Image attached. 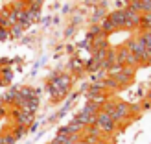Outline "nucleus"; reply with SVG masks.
Instances as JSON below:
<instances>
[{"instance_id": "0eeeda50", "label": "nucleus", "mask_w": 151, "mask_h": 144, "mask_svg": "<svg viewBox=\"0 0 151 144\" xmlns=\"http://www.w3.org/2000/svg\"><path fill=\"white\" fill-rule=\"evenodd\" d=\"M87 2H88V4H100L101 0H87Z\"/></svg>"}, {"instance_id": "f03ea898", "label": "nucleus", "mask_w": 151, "mask_h": 144, "mask_svg": "<svg viewBox=\"0 0 151 144\" xmlns=\"http://www.w3.org/2000/svg\"><path fill=\"white\" fill-rule=\"evenodd\" d=\"M131 113H133V107H131L129 103H125V102H116L114 109H112V113H111V118L114 120L116 124H120V122H124V120L129 118Z\"/></svg>"}, {"instance_id": "20e7f679", "label": "nucleus", "mask_w": 151, "mask_h": 144, "mask_svg": "<svg viewBox=\"0 0 151 144\" xmlns=\"http://www.w3.org/2000/svg\"><path fill=\"white\" fill-rule=\"evenodd\" d=\"M100 28H101V33H103V35H105V33H111V32H114V30H116V26L111 22V19H103Z\"/></svg>"}, {"instance_id": "7ed1b4c3", "label": "nucleus", "mask_w": 151, "mask_h": 144, "mask_svg": "<svg viewBox=\"0 0 151 144\" xmlns=\"http://www.w3.org/2000/svg\"><path fill=\"white\" fill-rule=\"evenodd\" d=\"M68 87H70V78L68 76H59V78H54L50 81V90H52V94L55 98L63 96L66 90H68Z\"/></svg>"}, {"instance_id": "39448f33", "label": "nucleus", "mask_w": 151, "mask_h": 144, "mask_svg": "<svg viewBox=\"0 0 151 144\" xmlns=\"http://www.w3.org/2000/svg\"><path fill=\"white\" fill-rule=\"evenodd\" d=\"M138 39L144 43V46H146V48H151V32H144V33H140V35H138Z\"/></svg>"}, {"instance_id": "423d86ee", "label": "nucleus", "mask_w": 151, "mask_h": 144, "mask_svg": "<svg viewBox=\"0 0 151 144\" xmlns=\"http://www.w3.org/2000/svg\"><path fill=\"white\" fill-rule=\"evenodd\" d=\"M140 24L144 26V28L147 30V32H151V11L142 15V22H140Z\"/></svg>"}, {"instance_id": "6e6552de", "label": "nucleus", "mask_w": 151, "mask_h": 144, "mask_svg": "<svg viewBox=\"0 0 151 144\" xmlns=\"http://www.w3.org/2000/svg\"><path fill=\"white\" fill-rule=\"evenodd\" d=\"M146 98H147V102H151V89L147 90V96H146Z\"/></svg>"}, {"instance_id": "f257e3e1", "label": "nucleus", "mask_w": 151, "mask_h": 144, "mask_svg": "<svg viewBox=\"0 0 151 144\" xmlns=\"http://www.w3.org/2000/svg\"><path fill=\"white\" fill-rule=\"evenodd\" d=\"M94 126L100 130L101 133H112L116 130V122L111 118V115H107V113H103V111H100L96 115V122H94Z\"/></svg>"}]
</instances>
